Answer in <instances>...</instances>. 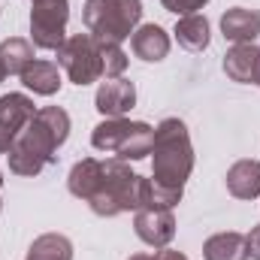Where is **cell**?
Returning a JSON list of instances; mask_svg holds the SVG:
<instances>
[{"instance_id":"cell-1","label":"cell","mask_w":260,"mask_h":260,"mask_svg":"<svg viewBox=\"0 0 260 260\" xmlns=\"http://www.w3.org/2000/svg\"><path fill=\"white\" fill-rule=\"evenodd\" d=\"M139 179L121 157L97 160V157H82L67 179L70 194L85 200L94 215L100 218H115L121 212L139 209Z\"/></svg>"},{"instance_id":"cell-2","label":"cell","mask_w":260,"mask_h":260,"mask_svg":"<svg viewBox=\"0 0 260 260\" xmlns=\"http://www.w3.org/2000/svg\"><path fill=\"white\" fill-rule=\"evenodd\" d=\"M70 136V115L61 106H43L18 133L9 148V173L15 176H40L49 164L58 160V148Z\"/></svg>"},{"instance_id":"cell-3","label":"cell","mask_w":260,"mask_h":260,"mask_svg":"<svg viewBox=\"0 0 260 260\" xmlns=\"http://www.w3.org/2000/svg\"><path fill=\"white\" fill-rule=\"evenodd\" d=\"M151 179L160 188L185 191V182L194 170V145L191 133L182 118H164L154 127V145H151Z\"/></svg>"},{"instance_id":"cell-4","label":"cell","mask_w":260,"mask_h":260,"mask_svg":"<svg viewBox=\"0 0 260 260\" xmlns=\"http://www.w3.org/2000/svg\"><path fill=\"white\" fill-rule=\"evenodd\" d=\"M139 18H142L139 0H85L82 9L88 34L100 43H118V46L133 37Z\"/></svg>"},{"instance_id":"cell-5","label":"cell","mask_w":260,"mask_h":260,"mask_svg":"<svg viewBox=\"0 0 260 260\" xmlns=\"http://www.w3.org/2000/svg\"><path fill=\"white\" fill-rule=\"evenodd\" d=\"M91 145L97 151H112L121 160H142L151 154L154 145V127L145 121H127V118H106L91 133Z\"/></svg>"},{"instance_id":"cell-6","label":"cell","mask_w":260,"mask_h":260,"mask_svg":"<svg viewBox=\"0 0 260 260\" xmlns=\"http://www.w3.org/2000/svg\"><path fill=\"white\" fill-rule=\"evenodd\" d=\"M58 64L64 67L73 85L85 88L103 76V55H100V40L91 34H73L67 37L64 46L58 49Z\"/></svg>"},{"instance_id":"cell-7","label":"cell","mask_w":260,"mask_h":260,"mask_svg":"<svg viewBox=\"0 0 260 260\" xmlns=\"http://www.w3.org/2000/svg\"><path fill=\"white\" fill-rule=\"evenodd\" d=\"M70 3L67 0H30V43L46 52H58L64 46Z\"/></svg>"},{"instance_id":"cell-8","label":"cell","mask_w":260,"mask_h":260,"mask_svg":"<svg viewBox=\"0 0 260 260\" xmlns=\"http://www.w3.org/2000/svg\"><path fill=\"white\" fill-rule=\"evenodd\" d=\"M37 115V106L27 94H3L0 97V154H6L18 133L27 127V121Z\"/></svg>"},{"instance_id":"cell-9","label":"cell","mask_w":260,"mask_h":260,"mask_svg":"<svg viewBox=\"0 0 260 260\" xmlns=\"http://www.w3.org/2000/svg\"><path fill=\"white\" fill-rule=\"evenodd\" d=\"M133 230L136 236L151 245V248H167L176 236V218H173V209H157V206H145V209H136L133 215Z\"/></svg>"},{"instance_id":"cell-10","label":"cell","mask_w":260,"mask_h":260,"mask_svg":"<svg viewBox=\"0 0 260 260\" xmlns=\"http://www.w3.org/2000/svg\"><path fill=\"white\" fill-rule=\"evenodd\" d=\"M94 106L103 118H124V112H130L136 106V85L130 79H109L97 88Z\"/></svg>"},{"instance_id":"cell-11","label":"cell","mask_w":260,"mask_h":260,"mask_svg":"<svg viewBox=\"0 0 260 260\" xmlns=\"http://www.w3.org/2000/svg\"><path fill=\"white\" fill-rule=\"evenodd\" d=\"M224 73L233 79V82H242V85H257L260 79V49L254 43H239L233 46L227 55H224Z\"/></svg>"},{"instance_id":"cell-12","label":"cell","mask_w":260,"mask_h":260,"mask_svg":"<svg viewBox=\"0 0 260 260\" xmlns=\"http://www.w3.org/2000/svg\"><path fill=\"white\" fill-rule=\"evenodd\" d=\"M130 49L136 58L148 61V64H157L170 55V34L160 27V24H142L133 30L130 37Z\"/></svg>"},{"instance_id":"cell-13","label":"cell","mask_w":260,"mask_h":260,"mask_svg":"<svg viewBox=\"0 0 260 260\" xmlns=\"http://www.w3.org/2000/svg\"><path fill=\"white\" fill-rule=\"evenodd\" d=\"M221 34L224 40H230L233 46L239 43H254L260 34V12L257 9H245V6H233L221 15Z\"/></svg>"},{"instance_id":"cell-14","label":"cell","mask_w":260,"mask_h":260,"mask_svg":"<svg viewBox=\"0 0 260 260\" xmlns=\"http://www.w3.org/2000/svg\"><path fill=\"white\" fill-rule=\"evenodd\" d=\"M203 257L206 260H248V239L245 233L227 230L215 233L203 242Z\"/></svg>"},{"instance_id":"cell-15","label":"cell","mask_w":260,"mask_h":260,"mask_svg":"<svg viewBox=\"0 0 260 260\" xmlns=\"http://www.w3.org/2000/svg\"><path fill=\"white\" fill-rule=\"evenodd\" d=\"M227 191L236 200L260 197V160H236L227 170Z\"/></svg>"},{"instance_id":"cell-16","label":"cell","mask_w":260,"mask_h":260,"mask_svg":"<svg viewBox=\"0 0 260 260\" xmlns=\"http://www.w3.org/2000/svg\"><path fill=\"white\" fill-rule=\"evenodd\" d=\"M21 85L40 97H52L61 91V73H58V64L52 61H30L21 73Z\"/></svg>"},{"instance_id":"cell-17","label":"cell","mask_w":260,"mask_h":260,"mask_svg":"<svg viewBox=\"0 0 260 260\" xmlns=\"http://www.w3.org/2000/svg\"><path fill=\"white\" fill-rule=\"evenodd\" d=\"M24 260H73V242L64 233H43L30 242Z\"/></svg>"},{"instance_id":"cell-18","label":"cell","mask_w":260,"mask_h":260,"mask_svg":"<svg viewBox=\"0 0 260 260\" xmlns=\"http://www.w3.org/2000/svg\"><path fill=\"white\" fill-rule=\"evenodd\" d=\"M176 40H179V46H185V49H191V52H203V49H209V21H206V15H182L179 18V24H176Z\"/></svg>"},{"instance_id":"cell-19","label":"cell","mask_w":260,"mask_h":260,"mask_svg":"<svg viewBox=\"0 0 260 260\" xmlns=\"http://www.w3.org/2000/svg\"><path fill=\"white\" fill-rule=\"evenodd\" d=\"M30 61H34V43L30 40L9 37L0 43V64L6 70V76H21Z\"/></svg>"},{"instance_id":"cell-20","label":"cell","mask_w":260,"mask_h":260,"mask_svg":"<svg viewBox=\"0 0 260 260\" xmlns=\"http://www.w3.org/2000/svg\"><path fill=\"white\" fill-rule=\"evenodd\" d=\"M100 55H103V76L106 79H121V73L127 70V55L118 43H100Z\"/></svg>"},{"instance_id":"cell-21","label":"cell","mask_w":260,"mask_h":260,"mask_svg":"<svg viewBox=\"0 0 260 260\" xmlns=\"http://www.w3.org/2000/svg\"><path fill=\"white\" fill-rule=\"evenodd\" d=\"M160 3H164V9H170L176 15H194L197 9H203L209 0H160Z\"/></svg>"},{"instance_id":"cell-22","label":"cell","mask_w":260,"mask_h":260,"mask_svg":"<svg viewBox=\"0 0 260 260\" xmlns=\"http://www.w3.org/2000/svg\"><path fill=\"white\" fill-rule=\"evenodd\" d=\"M245 239H248V257L260 260V224L257 227H251V233H248Z\"/></svg>"},{"instance_id":"cell-23","label":"cell","mask_w":260,"mask_h":260,"mask_svg":"<svg viewBox=\"0 0 260 260\" xmlns=\"http://www.w3.org/2000/svg\"><path fill=\"white\" fill-rule=\"evenodd\" d=\"M157 260H188L182 251H170V248H164L160 254H157Z\"/></svg>"},{"instance_id":"cell-24","label":"cell","mask_w":260,"mask_h":260,"mask_svg":"<svg viewBox=\"0 0 260 260\" xmlns=\"http://www.w3.org/2000/svg\"><path fill=\"white\" fill-rule=\"evenodd\" d=\"M130 260H157V257H151V254H133Z\"/></svg>"},{"instance_id":"cell-25","label":"cell","mask_w":260,"mask_h":260,"mask_svg":"<svg viewBox=\"0 0 260 260\" xmlns=\"http://www.w3.org/2000/svg\"><path fill=\"white\" fill-rule=\"evenodd\" d=\"M3 79H6V70H3V64H0V82H3Z\"/></svg>"},{"instance_id":"cell-26","label":"cell","mask_w":260,"mask_h":260,"mask_svg":"<svg viewBox=\"0 0 260 260\" xmlns=\"http://www.w3.org/2000/svg\"><path fill=\"white\" fill-rule=\"evenodd\" d=\"M0 188H3V173H0Z\"/></svg>"},{"instance_id":"cell-27","label":"cell","mask_w":260,"mask_h":260,"mask_svg":"<svg viewBox=\"0 0 260 260\" xmlns=\"http://www.w3.org/2000/svg\"><path fill=\"white\" fill-rule=\"evenodd\" d=\"M0 209H3V200H0Z\"/></svg>"},{"instance_id":"cell-28","label":"cell","mask_w":260,"mask_h":260,"mask_svg":"<svg viewBox=\"0 0 260 260\" xmlns=\"http://www.w3.org/2000/svg\"><path fill=\"white\" fill-rule=\"evenodd\" d=\"M257 85H260V79H257Z\"/></svg>"}]
</instances>
